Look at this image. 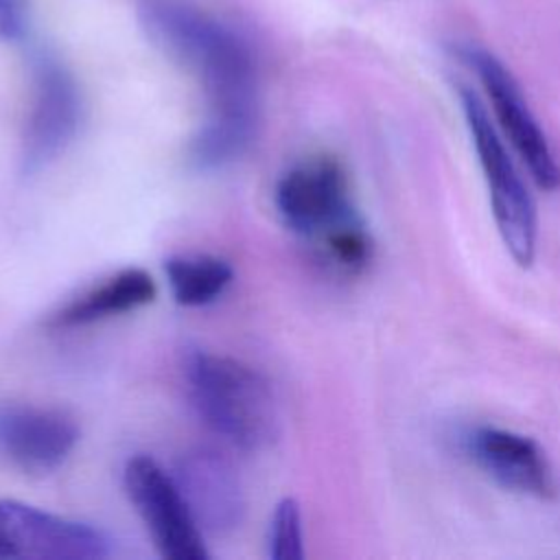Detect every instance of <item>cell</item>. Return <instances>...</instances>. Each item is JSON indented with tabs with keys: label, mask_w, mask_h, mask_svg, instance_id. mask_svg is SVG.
Here are the masks:
<instances>
[{
	"label": "cell",
	"mask_w": 560,
	"mask_h": 560,
	"mask_svg": "<svg viewBox=\"0 0 560 560\" xmlns=\"http://www.w3.org/2000/svg\"><path fill=\"white\" fill-rule=\"evenodd\" d=\"M112 553V538L28 503L0 501V558L101 560Z\"/></svg>",
	"instance_id": "ba28073f"
},
{
	"label": "cell",
	"mask_w": 560,
	"mask_h": 560,
	"mask_svg": "<svg viewBox=\"0 0 560 560\" xmlns=\"http://www.w3.org/2000/svg\"><path fill=\"white\" fill-rule=\"evenodd\" d=\"M173 479L201 534H232L245 518V492L234 466L214 451L197 448L179 457Z\"/></svg>",
	"instance_id": "30bf717a"
},
{
	"label": "cell",
	"mask_w": 560,
	"mask_h": 560,
	"mask_svg": "<svg viewBox=\"0 0 560 560\" xmlns=\"http://www.w3.org/2000/svg\"><path fill=\"white\" fill-rule=\"evenodd\" d=\"M282 223L313 245L322 262L337 273H361L374 254V241L352 201L343 166L328 155L291 166L276 186Z\"/></svg>",
	"instance_id": "7a4b0ae2"
},
{
	"label": "cell",
	"mask_w": 560,
	"mask_h": 560,
	"mask_svg": "<svg viewBox=\"0 0 560 560\" xmlns=\"http://www.w3.org/2000/svg\"><path fill=\"white\" fill-rule=\"evenodd\" d=\"M462 448L490 479L508 490L538 499L556 492L553 466L545 448L529 435L479 424L464 431Z\"/></svg>",
	"instance_id": "9c48e42d"
},
{
	"label": "cell",
	"mask_w": 560,
	"mask_h": 560,
	"mask_svg": "<svg viewBox=\"0 0 560 560\" xmlns=\"http://www.w3.org/2000/svg\"><path fill=\"white\" fill-rule=\"evenodd\" d=\"M188 396L199 418L243 451L269 448L280 435V407L267 378L252 365L206 350L186 357Z\"/></svg>",
	"instance_id": "3957f363"
},
{
	"label": "cell",
	"mask_w": 560,
	"mask_h": 560,
	"mask_svg": "<svg viewBox=\"0 0 560 560\" xmlns=\"http://www.w3.org/2000/svg\"><path fill=\"white\" fill-rule=\"evenodd\" d=\"M267 553L273 560H300L304 556L302 545V514L295 499H282L271 516Z\"/></svg>",
	"instance_id": "5bb4252c"
},
{
	"label": "cell",
	"mask_w": 560,
	"mask_h": 560,
	"mask_svg": "<svg viewBox=\"0 0 560 560\" xmlns=\"http://www.w3.org/2000/svg\"><path fill=\"white\" fill-rule=\"evenodd\" d=\"M81 114V90L72 72L57 57H37L33 68V98L22 136V171L37 173L57 160L74 140Z\"/></svg>",
	"instance_id": "8992f818"
},
{
	"label": "cell",
	"mask_w": 560,
	"mask_h": 560,
	"mask_svg": "<svg viewBox=\"0 0 560 560\" xmlns=\"http://www.w3.org/2000/svg\"><path fill=\"white\" fill-rule=\"evenodd\" d=\"M79 429L57 409L0 405V453L24 472L46 475L72 453Z\"/></svg>",
	"instance_id": "8fae6325"
},
{
	"label": "cell",
	"mask_w": 560,
	"mask_h": 560,
	"mask_svg": "<svg viewBox=\"0 0 560 560\" xmlns=\"http://www.w3.org/2000/svg\"><path fill=\"white\" fill-rule=\"evenodd\" d=\"M125 490L162 558L206 560L203 534L197 527L179 486L155 459L136 455L122 472Z\"/></svg>",
	"instance_id": "52a82bcc"
},
{
	"label": "cell",
	"mask_w": 560,
	"mask_h": 560,
	"mask_svg": "<svg viewBox=\"0 0 560 560\" xmlns=\"http://www.w3.org/2000/svg\"><path fill=\"white\" fill-rule=\"evenodd\" d=\"M149 37L201 83L208 118L192 136L197 168H221L245 153L258 109L256 59L245 37L192 0H140Z\"/></svg>",
	"instance_id": "6da1fadb"
},
{
	"label": "cell",
	"mask_w": 560,
	"mask_h": 560,
	"mask_svg": "<svg viewBox=\"0 0 560 560\" xmlns=\"http://www.w3.org/2000/svg\"><path fill=\"white\" fill-rule=\"evenodd\" d=\"M171 293L182 306H206L214 302L232 282L228 260L212 254H179L164 262Z\"/></svg>",
	"instance_id": "4fadbf2b"
},
{
	"label": "cell",
	"mask_w": 560,
	"mask_h": 560,
	"mask_svg": "<svg viewBox=\"0 0 560 560\" xmlns=\"http://www.w3.org/2000/svg\"><path fill=\"white\" fill-rule=\"evenodd\" d=\"M457 94L488 188L497 232L514 262L518 267H529L538 245L536 201L477 92L468 85H459Z\"/></svg>",
	"instance_id": "277c9868"
},
{
	"label": "cell",
	"mask_w": 560,
	"mask_h": 560,
	"mask_svg": "<svg viewBox=\"0 0 560 560\" xmlns=\"http://www.w3.org/2000/svg\"><path fill=\"white\" fill-rule=\"evenodd\" d=\"M457 55L483 85L501 133L525 164L534 184L545 190L558 188L560 160L510 68L494 52L479 46H462Z\"/></svg>",
	"instance_id": "5b68a950"
},
{
	"label": "cell",
	"mask_w": 560,
	"mask_h": 560,
	"mask_svg": "<svg viewBox=\"0 0 560 560\" xmlns=\"http://www.w3.org/2000/svg\"><path fill=\"white\" fill-rule=\"evenodd\" d=\"M26 26V0H0V39L22 37Z\"/></svg>",
	"instance_id": "9a60e30c"
},
{
	"label": "cell",
	"mask_w": 560,
	"mask_h": 560,
	"mask_svg": "<svg viewBox=\"0 0 560 560\" xmlns=\"http://www.w3.org/2000/svg\"><path fill=\"white\" fill-rule=\"evenodd\" d=\"M155 291V282L144 269L129 267L70 300L52 315L50 324L68 328L107 319L112 315H122L153 302Z\"/></svg>",
	"instance_id": "7c38bea8"
}]
</instances>
